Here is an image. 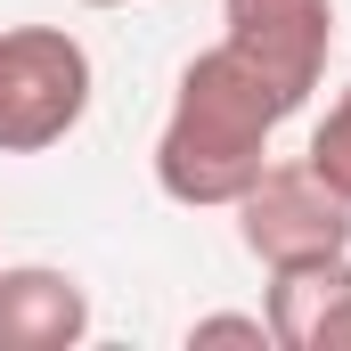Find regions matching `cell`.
Wrapping results in <instances>:
<instances>
[{"instance_id":"cell-9","label":"cell","mask_w":351,"mask_h":351,"mask_svg":"<svg viewBox=\"0 0 351 351\" xmlns=\"http://www.w3.org/2000/svg\"><path fill=\"white\" fill-rule=\"evenodd\" d=\"M311 351H351V294L327 311V327H319V343H311Z\"/></svg>"},{"instance_id":"cell-5","label":"cell","mask_w":351,"mask_h":351,"mask_svg":"<svg viewBox=\"0 0 351 351\" xmlns=\"http://www.w3.org/2000/svg\"><path fill=\"white\" fill-rule=\"evenodd\" d=\"M90 335V286L58 262H0V351H74Z\"/></svg>"},{"instance_id":"cell-10","label":"cell","mask_w":351,"mask_h":351,"mask_svg":"<svg viewBox=\"0 0 351 351\" xmlns=\"http://www.w3.org/2000/svg\"><path fill=\"white\" fill-rule=\"evenodd\" d=\"M82 8H131V0H82Z\"/></svg>"},{"instance_id":"cell-6","label":"cell","mask_w":351,"mask_h":351,"mask_svg":"<svg viewBox=\"0 0 351 351\" xmlns=\"http://www.w3.org/2000/svg\"><path fill=\"white\" fill-rule=\"evenodd\" d=\"M351 294V254H319V262H286L269 269V294H262V319H269V343L278 351H311L327 311Z\"/></svg>"},{"instance_id":"cell-2","label":"cell","mask_w":351,"mask_h":351,"mask_svg":"<svg viewBox=\"0 0 351 351\" xmlns=\"http://www.w3.org/2000/svg\"><path fill=\"white\" fill-rule=\"evenodd\" d=\"M90 49L66 25H8L0 33V156H41L74 139L90 114Z\"/></svg>"},{"instance_id":"cell-3","label":"cell","mask_w":351,"mask_h":351,"mask_svg":"<svg viewBox=\"0 0 351 351\" xmlns=\"http://www.w3.org/2000/svg\"><path fill=\"white\" fill-rule=\"evenodd\" d=\"M229 213H237V237H245V254L262 269L351 254V204L311 172V164H278V156H269L262 180H254Z\"/></svg>"},{"instance_id":"cell-1","label":"cell","mask_w":351,"mask_h":351,"mask_svg":"<svg viewBox=\"0 0 351 351\" xmlns=\"http://www.w3.org/2000/svg\"><path fill=\"white\" fill-rule=\"evenodd\" d=\"M294 106L229 49H196L180 66V90H172V114L156 131V188L188 204V213H229L269 164V139Z\"/></svg>"},{"instance_id":"cell-7","label":"cell","mask_w":351,"mask_h":351,"mask_svg":"<svg viewBox=\"0 0 351 351\" xmlns=\"http://www.w3.org/2000/svg\"><path fill=\"white\" fill-rule=\"evenodd\" d=\"M302 164H311V172H319V180H327V188H335V196L351 204V82L335 90V106L319 114V131H311Z\"/></svg>"},{"instance_id":"cell-4","label":"cell","mask_w":351,"mask_h":351,"mask_svg":"<svg viewBox=\"0 0 351 351\" xmlns=\"http://www.w3.org/2000/svg\"><path fill=\"white\" fill-rule=\"evenodd\" d=\"M221 41L302 114L335 49V0H221Z\"/></svg>"},{"instance_id":"cell-8","label":"cell","mask_w":351,"mask_h":351,"mask_svg":"<svg viewBox=\"0 0 351 351\" xmlns=\"http://www.w3.org/2000/svg\"><path fill=\"white\" fill-rule=\"evenodd\" d=\"M188 343H196V351H204V343H254V351H278L262 311H213V319H196V327H188Z\"/></svg>"}]
</instances>
